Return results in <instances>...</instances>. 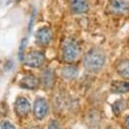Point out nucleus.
Returning <instances> with one entry per match:
<instances>
[{"label": "nucleus", "instance_id": "f257e3e1", "mask_svg": "<svg viewBox=\"0 0 129 129\" xmlns=\"http://www.w3.org/2000/svg\"><path fill=\"white\" fill-rule=\"evenodd\" d=\"M107 60L106 52L99 47L90 49L83 58L84 69L92 74H97L102 71Z\"/></svg>", "mask_w": 129, "mask_h": 129}, {"label": "nucleus", "instance_id": "f03ea898", "mask_svg": "<svg viewBox=\"0 0 129 129\" xmlns=\"http://www.w3.org/2000/svg\"><path fill=\"white\" fill-rule=\"evenodd\" d=\"M80 54H81V46L76 40L70 39L64 42L62 47V59L66 62L72 63L76 61L80 56Z\"/></svg>", "mask_w": 129, "mask_h": 129}, {"label": "nucleus", "instance_id": "7ed1b4c3", "mask_svg": "<svg viewBox=\"0 0 129 129\" xmlns=\"http://www.w3.org/2000/svg\"><path fill=\"white\" fill-rule=\"evenodd\" d=\"M106 10L112 15H124L129 12V0H109Z\"/></svg>", "mask_w": 129, "mask_h": 129}, {"label": "nucleus", "instance_id": "20e7f679", "mask_svg": "<svg viewBox=\"0 0 129 129\" xmlns=\"http://www.w3.org/2000/svg\"><path fill=\"white\" fill-rule=\"evenodd\" d=\"M45 61V55L40 50H31L23 56V62L29 68H39Z\"/></svg>", "mask_w": 129, "mask_h": 129}, {"label": "nucleus", "instance_id": "39448f33", "mask_svg": "<svg viewBox=\"0 0 129 129\" xmlns=\"http://www.w3.org/2000/svg\"><path fill=\"white\" fill-rule=\"evenodd\" d=\"M48 103L44 98L38 97L35 99L33 103V115L37 120H42L43 118H45L48 113Z\"/></svg>", "mask_w": 129, "mask_h": 129}, {"label": "nucleus", "instance_id": "423d86ee", "mask_svg": "<svg viewBox=\"0 0 129 129\" xmlns=\"http://www.w3.org/2000/svg\"><path fill=\"white\" fill-rule=\"evenodd\" d=\"M52 39V31L49 27L43 26L39 28L35 33V41L41 46H46L50 43Z\"/></svg>", "mask_w": 129, "mask_h": 129}, {"label": "nucleus", "instance_id": "0eeeda50", "mask_svg": "<svg viewBox=\"0 0 129 129\" xmlns=\"http://www.w3.org/2000/svg\"><path fill=\"white\" fill-rule=\"evenodd\" d=\"M14 111L18 117H26L30 112V103L24 97H18L14 102Z\"/></svg>", "mask_w": 129, "mask_h": 129}, {"label": "nucleus", "instance_id": "6e6552de", "mask_svg": "<svg viewBox=\"0 0 129 129\" xmlns=\"http://www.w3.org/2000/svg\"><path fill=\"white\" fill-rule=\"evenodd\" d=\"M129 92V81L127 80H116L110 85V93L114 95H124Z\"/></svg>", "mask_w": 129, "mask_h": 129}, {"label": "nucleus", "instance_id": "1a4fd4ad", "mask_svg": "<svg viewBox=\"0 0 129 129\" xmlns=\"http://www.w3.org/2000/svg\"><path fill=\"white\" fill-rule=\"evenodd\" d=\"M70 9L75 14H84L89 11L90 3L88 0H70Z\"/></svg>", "mask_w": 129, "mask_h": 129}, {"label": "nucleus", "instance_id": "9d476101", "mask_svg": "<svg viewBox=\"0 0 129 129\" xmlns=\"http://www.w3.org/2000/svg\"><path fill=\"white\" fill-rule=\"evenodd\" d=\"M19 85L26 90H35L39 86V80L33 75H26L20 80Z\"/></svg>", "mask_w": 129, "mask_h": 129}, {"label": "nucleus", "instance_id": "9b49d317", "mask_svg": "<svg viewBox=\"0 0 129 129\" xmlns=\"http://www.w3.org/2000/svg\"><path fill=\"white\" fill-rule=\"evenodd\" d=\"M117 75L124 80L129 81V58H124L118 61L115 67Z\"/></svg>", "mask_w": 129, "mask_h": 129}, {"label": "nucleus", "instance_id": "f8f14e48", "mask_svg": "<svg viewBox=\"0 0 129 129\" xmlns=\"http://www.w3.org/2000/svg\"><path fill=\"white\" fill-rule=\"evenodd\" d=\"M60 75L66 80H69V81L75 80L79 75V69L73 64L66 66L60 70Z\"/></svg>", "mask_w": 129, "mask_h": 129}, {"label": "nucleus", "instance_id": "ddd939ff", "mask_svg": "<svg viewBox=\"0 0 129 129\" xmlns=\"http://www.w3.org/2000/svg\"><path fill=\"white\" fill-rule=\"evenodd\" d=\"M127 108V102L124 99H117L112 105H111V110L115 116L121 115Z\"/></svg>", "mask_w": 129, "mask_h": 129}, {"label": "nucleus", "instance_id": "4468645a", "mask_svg": "<svg viewBox=\"0 0 129 129\" xmlns=\"http://www.w3.org/2000/svg\"><path fill=\"white\" fill-rule=\"evenodd\" d=\"M55 80V74L51 69H46L42 74V83L45 87L50 88L52 87Z\"/></svg>", "mask_w": 129, "mask_h": 129}, {"label": "nucleus", "instance_id": "2eb2a0df", "mask_svg": "<svg viewBox=\"0 0 129 129\" xmlns=\"http://www.w3.org/2000/svg\"><path fill=\"white\" fill-rule=\"evenodd\" d=\"M0 129H16V127L8 120H3L0 123Z\"/></svg>", "mask_w": 129, "mask_h": 129}, {"label": "nucleus", "instance_id": "dca6fc26", "mask_svg": "<svg viewBox=\"0 0 129 129\" xmlns=\"http://www.w3.org/2000/svg\"><path fill=\"white\" fill-rule=\"evenodd\" d=\"M26 40H27V38H26V37H25V38H23V39L21 40V44H20V46H19V58H20V60H23L22 51L24 50V47H25V45H26Z\"/></svg>", "mask_w": 129, "mask_h": 129}, {"label": "nucleus", "instance_id": "f3484780", "mask_svg": "<svg viewBox=\"0 0 129 129\" xmlns=\"http://www.w3.org/2000/svg\"><path fill=\"white\" fill-rule=\"evenodd\" d=\"M47 129H60V126L56 120H50V122L48 123Z\"/></svg>", "mask_w": 129, "mask_h": 129}, {"label": "nucleus", "instance_id": "a211bd4d", "mask_svg": "<svg viewBox=\"0 0 129 129\" xmlns=\"http://www.w3.org/2000/svg\"><path fill=\"white\" fill-rule=\"evenodd\" d=\"M123 124H124V128H125V129H129V114L125 116Z\"/></svg>", "mask_w": 129, "mask_h": 129}, {"label": "nucleus", "instance_id": "6ab92c4d", "mask_svg": "<svg viewBox=\"0 0 129 129\" xmlns=\"http://www.w3.org/2000/svg\"><path fill=\"white\" fill-rule=\"evenodd\" d=\"M17 1H19V0H2V2H3V3H5V4H9V3L17 2Z\"/></svg>", "mask_w": 129, "mask_h": 129}, {"label": "nucleus", "instance_id": "aec40b11", "mask_svg": "<svg viewBox=\"0 0 129 129\" xmlns=\"http://www.w3.org/2000/svg\"><path fill=\"white\" fill-rule=\"evenodd\" d=\"M128 103H129V98H128Z\"/></svg>", "mask_w": 129, "mask_h": 129}, {"label": "nucleus", "instance_id": "412c9836", "mask_svg": "<svg viewBox=\"0 0 129 129\" xmlns=\"http://www.w3.org/2000/svg\"><path fill=\"white\" fill-rule=\"evenodd\" d=\"M128 43H129V38H128Z\"/></svg>", "mask_w": 129, "mask_h": 129}]
</instances>
